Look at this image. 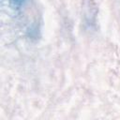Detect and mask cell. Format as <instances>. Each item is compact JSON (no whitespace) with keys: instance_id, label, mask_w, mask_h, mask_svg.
Segmentation results:
<instances>
[{"instance_id":"cell-1","label":"cell","mask_w":120,"mask_h":120,"mask_svg":"<svg viewBox=\"0 0 120 120\" xmlns=\"http://www.w3.org/2000/svg\"><path fill=\"white\" fill-rule=\"evenodd\" d=\"M12 2H14L15 4H17V5H20V4H22V1L23 0H11Z\"/></svg>"}]
</instances>
